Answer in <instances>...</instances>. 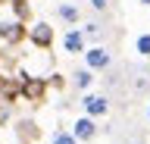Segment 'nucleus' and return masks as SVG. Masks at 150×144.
I'll return each instance as SVG.
<instances>
[{
  "mask_svg": "<svg viewBox=\"0 0 150 144\" xmlns=\"http://www.w3.org/2000/svg\"><path fill=\"white\" fill-rule=\"evenodd\" d=\"M0 41L9 44V47H16V44L28 41V28L22 22H0Z\"/></svg>",
  "mask_w": 150,
  "mask_h": 144,
  "instance_id": "2",
  "label": "nucleus"
},
{
  "mask_svg": "<svg viewBox=\"0 0 150 144\" xmlns=\"http://www.w3.org/2000/svg\"><path fill=\"white\" fill-rule=\"evenodd\" d=\"M28 41H31L38 50H50L53 47V28H50L47 22H35V25L28 28Z\"/></svg>",
  "mask_w": 150,
  "mask_h": 144,
  "instance_id": "3",
  "label": "nucleus"
},
{
  "mask_svg": "<svg viewBox=\"0 0 150 144\" xmlns=\"http://www.w3.org/2000/svg\"><path fill=\"white\" fill-rule=\"evenodd\" d=\"M53 144H78V141L72 138V132H66V128H59V132L53 135Z\"/></svg>",
  "mask_w": 150,
  "mask_h": 144,
  "instance_id": "16",
  "label": "nucleus"
},
{
  "mask_svg": "<svg viewBox=\"0 0 150 144\" xmlns=\"http://www.w3.org/2000/svg\"><path fill=\"white\" fill-rule=\"evenodd\" d=\"M81 35H84V41H88V38H100V35H103V25H100V22H88Z\"/></svg>",
  "mask_w": 150,
  "mask_h": 144,
  "instance_id": "15",
  "label": "nucleus"
},
{
  "mask_svg": "<svg viewBox=\"0 0 150 144\" xmlns=\"http://www.w3.org/2000/svg\"><path fill=\"white\" fill-rule=\"evenodd\" d=\"M94 13H106V6H110V0H91Z\"/></svg>",
  "mask_w": 150,
  "mask_h": 144,
  "instance_id": "18",
  "label": "nucleus"
},
{
  "mask_svg": "<svg viewBox=\"0 0 150 144\" xmlns=\"http://www.w3.org/2000/svg\"><path fill=\"white\" fill-rule=\"evenodd\" d=\"M81 106H84V116L97 119V116L110 113V97H106V94H84L81 97Z\"/></svg>",
  "mask_w": 150,
  "mask_h": 144,
  "instance_id": "5",
  "label": "nucleus"
},
{
  "mask_svg": "<svg viewBox=\"0 0 150 144\" xmlns=\"http://www.w3.org/2000/svg\"><path fill=\"white\" fill-rule=\"evenodd\" d=\"M56 16H59L66 25H78V22H81V10H78L75 3H59V6H56Z\"/></svg>",
  "mask_w": 150,
  "mask_h": 144,
  "instance_id": "9",
  "label": "nucleus"
},
{
  "mask_svg": "<svg viewBox=\"0 0 150 144\" xmlns=\"http://www.w3.org/2000/svg\"><path fill=\"white\" fill-rule=\"evenodd\" d=\"M147 116H150V106H147Z\"/></svg>",
  "mask_w": 150,
  "mask_h": 144,
  "instance_id": "21",
  "label": "nucleus"
},
{
  "mask_svg": "<svg viewBox=\"0 0 150 144\" xmlns=\"http://www.w3.org/2000/svg\"><path fill=\"white\" fill-rule=\"evenodd\" d=\"M72 85L78 88V91H88V88L94 85V72L91 69H78V72L72 75Z\"/></svg>",
  "mask_w": 150,
  "mask_h": 144,
  "instance_id": "13",
  "label": "nucleus"
},
{
  "mask_svg": "<svg viewBox=\"0 0 150 144\" xmlns=\"http://www.w3.org/2000/svg\"><path fill=\"white\" fill-rule=\"evenodd\" d=\"M6 122H9V106L0 104V125H6Z\"/></svg>",
  "mask_w": 150,
  "mask_h": 144,
  "instance_id": "19",
  "label": "nucleus"
},
{
  "mask_svg": "<svg viewBox=\"0 0 150 144\" xmlns=\"http://www.w3.org/2000/svg\"><path fill=\"white\" fill-rule=\"evenodd\" d=\"M72 138L75 141H94L97 138V122H94L91 116H78L72 125Z\"/></svg>",
  "mask_w": 150,
  "mask_h": 144,
  "instance_id": "6",
  "label": "nucleus"
},
{
  "mask_svg": "<svg viewBox=\"0 0 150 144\" xmlns=\"http://www.w3.org/2000/svg\"><path fill=\"white\" fill-rule=\"evenodd\" d=\"M110 63H112V57H110V50L106 47H88L84 50V66L91 69V72H100V69H110Z\"/></svg>",
  "mask_w": 150,
  "mask_h": 144,
  "instance_id": "4",
  "label": "nucleus"
},
{
  "mask_svg": "<svg viewBox=\"0 0 150 144\" xmlns=\"http://www.w3.org/2000/svg\"><path fill=\"white\" fill-rule=\"evenodd\" d=\"M9 6L16 13V22H31V0H9Z\"/></svg>",
  "mask_w": 150,
  "mask_h": 144,
  "instance_id": "12",
  "label": "nucleus"
},
{
  "mask_svg": "<svg viewBox=\"0 0 150 144\" xmlns=\"http://www.w3.org/2000/svg\"><path fill=\"white\" fill-rule=\"evenodd\" d=\"M131 75H134V94H147L150 91V69L147 66H134L131 69Z\"/></svg>",
  "mask_w": 150,
  "mask_h": 144,
  "instance_id": "11",
  "label": "nucleus"
},
{
  "mask_svg": "<svg viewBox=\"0 0 150 144\" xmlns=\"http://www.w3.org/2000/svg\"><path fill=\"white\" fill-rule=\"evenodd\" d=\"M16 135L22 144H35L38 138H41V128H38V122H31V119H22V122L16 125Z\"/></svg>",
  "mask_w": 150,
  "mask_h": 144,
  "instance_id": "8",
  "label": "nucleus"
},
{
  "mask_svg": "<svg viewBox=\"0 0 150 144\" xmlns=\"http://www.w3.org/2000/svg\"><path fill=\"white\" fill-rule=\"evenodd\" d=\"M19 94L25 100H31L35 106H41L47 97V78H35L28 72H19Z\"/></svg>",
  "mask_w": 150,
  "mask_h": 144,
  "instance_id": "1",
  "label": "nucleus"
},
{
  "mask_svg": "<svg viewBox=\"0 0 150 144\" xmlns=\"http://www.w3.org/2000/svg\"><path fill=\"white\" fill-rule=\"evenodd\" d=\"M0 97H3V104H13V100H16V97H22L19 94V82L16 78H0Z\"/></svg>",
  "mask_w": 150,
  "mask_h": 144,
  "instance_id": "10",
  "label": "nucleus"
},
{
  "mask_svg": "<svg viewBox=\"0 0 150 144\" xmlns=\"http://www.w3.org/2000/svg\"><path fill=\"white\" fill-rule=\"evenodd\" d=\"M0 78H3V75H0Z\"/></svg>",
  "mask_w": 150,
  "mask_h": 144,
  "instance_id": "22",
  "label": "nucleus"
},
{
  "mask_svg": "<svg viewBox=\"0 0 150 144\" xmlns=\"http://www.w3.org/2000/svg\"><path fill=\"white\" fill-rule=\"evenodd\" d=\"M134 50H138L141 57H150V31H144V35L134 38Z\"/></svg>",
  "mask_w": 150,
  "mask_h": 144,
  "instance_id": "14",
  "label": "nucleus"
},
{
  "mask_svg": "<svg viewBox=\"0 0 150 144\" xmlns=\"http://www.w3.org/2000/svg\"><path fill=\"white\" fill-rule=\"evenodd\" d=\"M63 47H66V53H84L88 50V41H84V35H81V28H69L63 35Z\"/></svg>",
  "mask_w": 150,
  "mask_h": 144,
  "instance_id": "7",
  "label": "nucleus"
},
{
  "mask_svg": "<svg viewBox=\"0 0 150 144\" xmlns=\"http://www.w3.org/2000/svg\"><path fill=\"white\" fill-rule=\"evenodd\" d=\"M138 3H141V6H150V0H138Z\"/></svg>",
  "mask_w": 150,
  "mask_h": 144,
  "instance_id": "20",
  "label": "nucleus"
},
{
  "mask_svg": "<svg viewBox=\"0 0 150 144\" xmlns=\"http://www.w3.org/2000/svg\"><path fill=\"white\" fill-rule=\"evenodd\" d=\"M47 88H56V91H63V88H66V78L59 75V72H53V75L47 78Z\"/></svg>",
  "mask_w": 150,
  "mask_h": 144,
  "instance_id": "17",
  "label": "nucleus"
}]
</instances>
